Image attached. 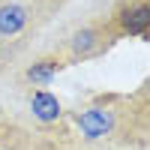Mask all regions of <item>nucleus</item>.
Returning a JSON list of instances; mask_svg holds the SVG:
<instances>
[{
  "label": "nucleus",
  "mask_w": 150,
  "mask_h": 150,
  "mask_svg": "<svg viewBox=\"0 0 150 150\" xmlns=\"http://www.w3.org/2000/svg\"><path fill=\"white\" fill-rule=\"evenodd\" d=\"M105 45H108V30L102 24H87L66 39V51H69V60H87L102 54Z\"/></svg>",
  "instance_id": "obj_1"
},
{
  "label": "nucleus",
  "mask_w": 150,
  "mask_h": 150,
  "mask_svg": "<svg viewBox=\"0 0 150 150\" xmlns=\"http://www.w3.org/2000/svg\"><path fill=\"white\" fill-rule=\"evenodd\" d=\"M75 123H78V129L87 141H99L105 135H111V129H114V111L111 108H84L75 117Z\"/></svg>",
  "instance_id": "obj_2"
},
{
  "label": "nucleus",
  "mask_w": 150,
  "mask_h": 150,
  "mask_svg": "<svg viewBox=\"0 0 150 150\" xmlns=\"http://www.w3.org/2000/svg\"><path fill=\"white\" fill-rule=\"evenodd\" d=\"M30 21V6H24L21 0H3L0 3V36H18Z\"/></svg>",
  "instance_id": "obj_3"
},
{
  "label": "nucleus",
  "mask_w": 150,
  "mask_h": 150,
  "mask_svg": "<svg viewBox=\"0 0 150 150\" xmlns=\"http://www.w3.org/2000/svg\"><path fill=\"white\" fill-rule=\"evenodd\" d=\"M30 111H33L36 120H42V123H54V120L60 117V102H57L54 93H48V90H36L33 99H30Z\"/></svg>",
  "instance_id": "obj_4"
},
{
  "label": "nucleus",
  "mask_w": 150,
  "mask_h": 150,
  "mask_svg": "<svg viewBox=\"0 0 150 150\" xmlns=\"http://www.w3.org/2000/svg\"><path fill=\"white\" fill-rule=\"evenodd\" d=\"M120 21H123V30L129 36H147V30H150V9H147V3L129 6Z\"/></svg>",
  "instance_id": "obj_5"
},
{
  "label": "nucleus",
  "mask_w": 150,
  "mask_h": 150,
  "mask_svg": "<svg viewBox=\"0 0 150 150\" xmlns=\"http://www.w3.org/2000/svg\"><path fill=\"white\" fill-rule=\"evenodd\" d=\"M60 69H63V60H60V57H45V60H36L33 66H27L24 78L33 81V84H48Z\"/></svg>",
  "instance_id": "obj_6"
}]
</instances>
